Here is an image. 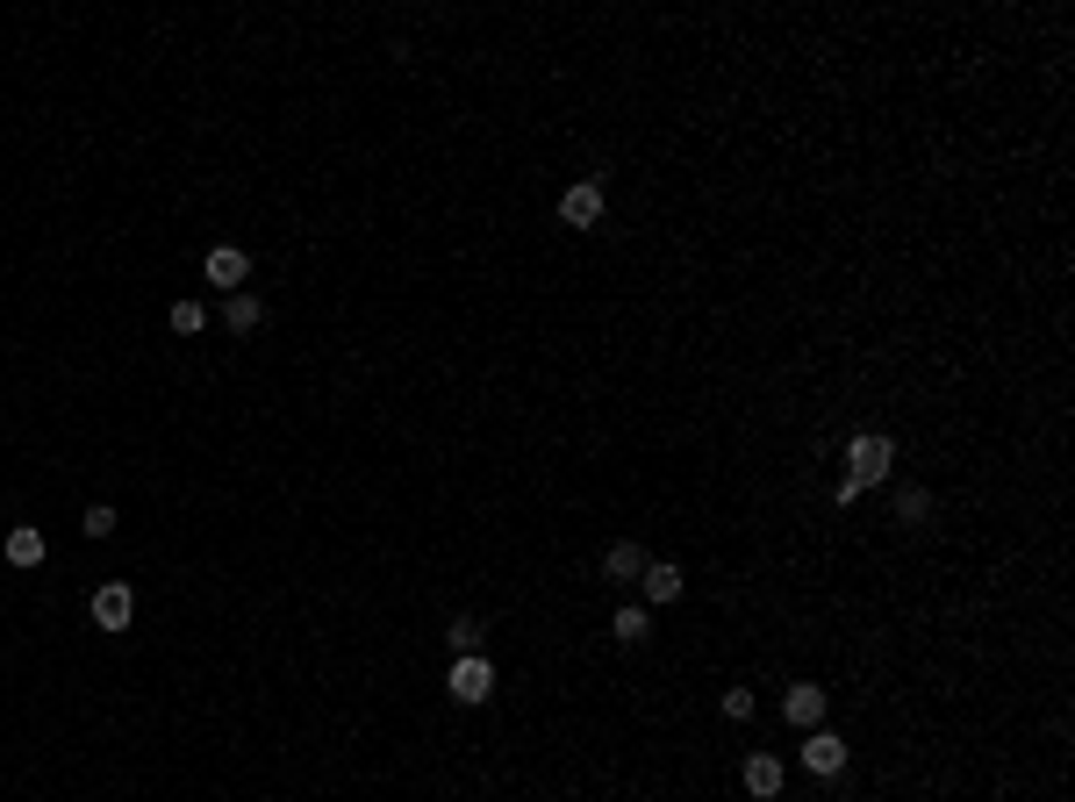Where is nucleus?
<instances>
[{"label":"nucleus","mask_w":1075,"mask_h":802,"mask_svg":"<svg viewBox=\"0 0 1075 802\" xmlns=\"http://www.w3.org/2000/svg\"><path fill=\"white\" fill-rule=\"evenodd\" d=\"M753 709H761V702H753V688H724V717H732V723H746Z\"/></svg>","instance_id":"18"},{"label":"nucleus","mask_w":1075,"mask_h":802,"mask_svg":"<svg viewBox=\"0 0 1075 802\" xmlns=\"http://www.w3.org/2000/svg\"><path fill=\"white\" fill-rule=\"evenodd\" d=\"M610 631H617V645H645L653 638V610H645V602H624V610L610 616Z\"/></svg>","instance_id":"11"},{"label":"nucleus","mask_w":1075,"mask_h":802,"mask_svg":"<svg viewBox=\"0 0 1075 802\" xmlns=\"http://www.w3.org/2000/svg\"><path fill=\"white\" fill-rule=\"evenodd\" d=\"M208 287H223V294H237V287H245L251 280V259H245V251H237V244H216V251H208Z\"/></svg>","instance_id":"7"},{"label":"nucleus","mask_w":1075,"mask_h":802,"mask_svg":"<svg viewBox=\"0 0 1075 802\" xmlns=\"http://www.w3.org/2000/svg\"><path fill=\"white\" fill-rule=\"evenodd\" d=\"M746 789L753 795H782V760H775V752H753V760H746Z\"/></svg>","instance_id":"14"},{"label":"nucleus","mask_w":1075,"mask_h":802,"mask_svg":"<svg viewBox=\"0 0 1075 802\" xmlns=\"http://www.w3.org/2000/svg\"><path fill=\"white\" fill-rule=\"evenodd\" d=\"M80 531H86V538H108V531H115V509H108V502H94V509L80 517Z\"/></svg>","instance_id":"17"},{"label":"nucleus","mask_w":1075,"mask_h":802,"mask_svg":"<svg viewBox=\"0 0 1075 802\" xmlns=\"http://www.w3.org/2000/svg\"><path fill=\"white\" fill-rule=\"evenodd\" d=\"M889 466H897V445H889L882 430H860V437H846V480H854V488H882V480H889Z\"/></svg>","instance_id":"1"},{"label":"nucleus","mask_w":1075,"mask_h":802,"mask_svg":"<svg viewBox=\"0 0 1075 802\" xmlns=\"http://www.w3.org/2000/svg\"><path fill=\"white\" fill-rule=\"evenodd\" d=\"M201 323H208V309H201V301H173V330H179V337H194Z\"/></svg>","instance_id":"16"},{"label":"nucleus","mask_w":1075,"mask_h":802,"mask_svg":"<svg viewBox=\"0 0 1075 802\" xmlns=\"http://www.w3.org/2000/svg\"><path fill=\"white\" fill-rule=\"evenodd\" d=\"M804 774H817V781L846 774V738L839 731H825V723H817V731L804 738Z\"/></svg>","instance_id":"4"},{"label":"nucleus","mask_w":1075,"mask_h":802,"mask_svg":"<svg viewBox=\"0 0 1075 802\" xmlns=\"http://www.w3.org/2000/svg\"><path fill=\"white\" fill-rule=\"evenodd\" d=\"M639 587H645V602H653V610H668V602H681V587H689V581H681L674 559H653V566L639 573Z\"/></svg>","instance_id":"9"},{"label":"nucleus","mask_w":1075,"mask_h":802,"mask_svg":"<svg viewBox=\"0 0 1075 802\" xmlns=\"http://www.w3.org/2000/svg\"><path fill=\"white\" fill-rule=\"evenodd\" d=\"M8 566H43V531L37 523H14L8 531Z\"/></svg>","instance_id":"13"},{"label":"nucleus","mask_w":1075,"mask_h":802,"mask_svg":"<svg viewBox=\"0 0 1075 802\" xmlns=\"http://www.w3.org/2000/svg\"><path fill=\"white\" fill-rule=\"evenodd\" d=\"M445 645H452V659H466V653H480V645H488V624H480V616H452V631H445Z\"/></svg>","instance_id":"12"},{"label":"nucleus","mask_w":1075,"mask_h":802,"mask_svg":"<svg viewBox=\"0 0 1075 802\" xmlns=\"http://www.w3.org/2000/svg\"><path fill=\"white\" fill-rule=\"evenodd\" d=\"M559 222H567V230H596L602 222V179H573V187L559 194Z\"/></svg>","instance_id":"3"},{"label":"nucleus","mask_w":1075,"mask_h":802,"mask_svg":"<svg viewBox=\"0 0 1075 802\" xmlns=\"http://www.w3.org/2000/svg\"><path fill=\"white\" fill-rule=\"evenodd\" d=\"M445 695H452V702H459V709H480V702H488V695H495V667H488V659H480V653L452 659V674H445Z\"/></svg>","instance_id":"2"},{"label":"nucleus","mask_w":1075,"mask_h":802,"mask_svg":"<svg viewBox=\"0 0 1075 802\" xmlns=\"http://www.w3.org/2000/svg\"><path fill=\"white\" fill-rule=\"evenodd\" d=\"M897 523H903V531H926V523H932V494L926 488H903L897 494Z\"/></svg>","instance_id":"15"},{"label":"nucleus","mask_w":1075,"mask_h":802,"mask_svg":"<svg viewBox=\"0 0 1075 802\" xmlns=\"http://www.w3.org/2000/svg\"><path fill=\"white\" fill-rule=\"evenodd\" d=\"M86 610H94V624H101V631H130V616H136V595H130L123 581H101Z\"/></svg>","instance_id":"5"},{"label":"nucleus","mask_w":1075,"mask_h":802,"mask_svg":"<svg viewBox=\"0 0 1075 802\" xmlns=\"http://www.w3.org/2000/svg\"><path fill=\"white\" fill-rule=\"evenodd\" d=\"M645 566H653V559H645V552H639V544H631V538H624V544H610V552H602V573H610L617 587H639V573H645Z\"/></svg>","instance_id":"10"},{"label":"nucleus","mask_w":1075,"mask_h":802,"mask_svg":"<svg viewBox=\"0 0 1075 802\" xmlns=\"http://www.w3.org/2000/svg\"><path fill=\"white\" fill-rule=\"evenodd\" d=\"M782 717H789L796 731H817V723H825V688H817V680H796V688L782 695Z\"/></svg>","instance_id":"6"},{"label":"nucleus","mask_w":1075,"mask_h":802,"mask_svg":"<svg viewBox=\"0 0 1075 802\" xmlns=\"http://www.w3.org/2000/svg\"><path fill=\"white\" fill-rule=\"evenodd\" d=\"M259 323H266V301L251 294V287H237V294H223V330H230V337H251Z\"/></svg>","instance_id":"8"}]
</instances>
